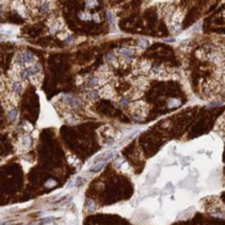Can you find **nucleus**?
I'll list each match as a JSON object with an SVG mask.
<instances>
[{
    "instance_id": "nucleus-1",
    "label": "nucleus",
    "mask_w": 225,
    "mask_h": 225,
    "mask_svg": "<svg viewBox=\"0 0 225 225\" xmlns=\"http://www.w3.org/2000/svg\"><path fill=\"white\" fill-rule=\"evenodd\" d=\"M30 11L38 14H47L52 8V0H26Z\"/></svg>"
},
{
    "instance_id": "nucleus-2",
    "label": "nucleus",
    "mask_w": 225,
    "mask_h": 225,
    "mask_svg": "<svg viewBox=\"0 0 225 225\" xmlns=\"http://www.w3.org/2000/svg\"><path fill=\"white\" fill-rule=\"evenodd\" d=\"M119 53L123 58L125 61H130L132 54H134V50L129 47H123L119 50Z\"/></svg>"
},
{
    "instance_id": "nucleus-3",
    "label": "nucleus",
    "mask_w": 225,
    "mask_h": 225,
    "mask_svg": "<svg viewBox=\"0 0 225 225\" xmlns=\"http://www.w3.org/2000/svg\"><path fill=\"white\" fill-rule=\"evenodd\" d=\"M64 25L61 21L58 20H54V21H51L50 24H49V29H50L51 32H56V31H61Z\"/></svg>"
},
{
    "instance_id": "nucleus-4",
    "label": "nucleus",
    "mask_w": 225,
    "mask_h": 225,
    "mask_svg": "<svg viewBox=\"0 0 225 225\" xmlns=\"http://www.w3.org/2000/svg\"><path fill=\"white\" fill-rule=\"evenodd\" d=\"M64 102L66 104L70 105L71 107H78L79 104H80L79 100H77L76 98L71 97V96H66V97H64Z\"/></svg>"
},
{
    "instance_id": "nucleus-5",
    "label": "nucleus",
    "mask_w": 225,
    "mask_h": 225,
    "mask_svg": "<svg viewBox=\"0 0 225 225\" xmlns=\"http://www.w3.org/2000/svg\"><path fill=\"white\" fill-rule=\"evenodd\" d=\"M28 69V71H29V74L30 75H36V74H38L40 73V70H41V68H40V66L39 65H31L30 67L27 68Z\"/></svg>"
},
{
    "instance_id": "nucleus-6",
    "label": "nucleus",
    "mask_w": 225,
    "mask_h": 225,
    "mask_svg": "<svg viewBox=\"0 0 225 225\" xmlns=\"http://www.w3.org/2000/svg\"><path fill=\"white\" fill-rule=\"evenodd\" d=\"M85 5L88 8H94L98 5V0H85Z\"/></svg>"
},
{
    "instance_id": "nucleus-7",
    "label": "nucleus",
    "mask_w": 225,
    "mask_h": 225,
    "mask_svg": "<svg viewBox=\"0 0 225 225\" xmlns=\"http://www.w3.org/2000/svg\"><path fill=\"white\" fill-rule=\"evenodd\" d=\"M79 18H80V20H82V21H89V20L93 19V16L89 14V13H80V14H79Z\"/></svg>"
},
{
    "instance_id": "nucleus-8",
    "label": "nucleus",
    "mask_w": 225,
    "mask_h": 225,
    "mask_svg": "<svg viewBox=\"0 0 225 225\" xmlns=\"http://www.w3.org/2000/svg\"><path fill=\"white\" fill-rule=\"evenodd\" d=\"M12 88H13V91L15 92V93H20V92L22 91V85L20 84V82H17V81H15L14 84H13L12 85Z\"/></svg>"
},
{
    "instance_id": "nucleus-9",
    "label": "nucleus",
    "mask_w": 225,
    "mask_h": 225,
    "mask_svg": "<svg viewBox=\"0 0 225 225\" xmlns=\"http://www.w3.org/2000/svg\"><path fill=\"white\" fill-rule=\"evenodd\" d=\"M8 117L9 118V120H11V121H15L16 118H17V111H16L15 108H13V110L8 111Z\"/></svg>"
},
{
    "instance_id": "nucleus-10",
    "label": "nucleus",
    "mask_w": 225,
    "mask_h": 225,
    "mask_svg": "<svg viewBox=\"0 0 225 225\" xmlns=\"http://www.w3.org/2000/svg\"><path fill=\"white\" fill-rule=\"evenodd\" d=\"M148 45H149V42H148L147 40H139V42H138V46H139V47H140V48L144 49V48H146Z\"/></svg>"
},
{
    "instance_id": "nucleus-11",
    "label": "nucleus",
    "mask_w": 225,
    "mask_h": 225,
    "mask_svg": "<svg viewBox=\"0 0 225 225\" xmlns=\"http://www.w3.org/2000/svg\"><path fill=\"white\" fill-rule=\"evenodd\" d=\"M30 138L28 137V135H25V137H23V140H22V143H23V146L24 147H29V145H30Z\"/></svg>"
},
{
    "instance_id": "nucleus-12",
    "label": "nucleus",
    "mask_w": 225,
    "mask_h": 225,
    "mask_svg": "<svg viewBox=\"0 0 225 225\" xmlns=\"http://www.w3.org/2000/svg\"><path fill=\"white\" fill-rule=\"evenodd\" d=\"M89 96H90L91 98H93V99H96V98H98V96H99V93L96 90H91L90 92H89Z\"/></svg>"
},
{
    "instance_id": "nucleus-13",
    "label": "nucleus",
    "mask_w": 225,
    "mask_h": 225,
    "mask_svg": "<svg viewBox=\"0 0 225 225\" xmlns=\"http://www.w3.org/2000/svg\"><path fill=\"white\" fill-rule=\"evenodd\" d=\"M104 165H105L104 162H103V163H100L99 165H97V166H96L92 171H93V172H97V171H99V170H101V169L104 167Z\"/></svg>"
},
{
    "instance_id": "nucleus-14",
    "label": "nucleus",
    "mask_w": 225,
    "mask_h": 225,
    "mask_svg": "<svg viewBox=\"0 0 225 225\" xmlns=\"http://www.w3.org/2000/svg\"><path fill=\"white\" fill-rule=\"evenodd\" d=\"M88 206L90 207L91 210H94V208H95V204H94L93 201H89V202H88Z\"/></svg>"
}]
</instances>
